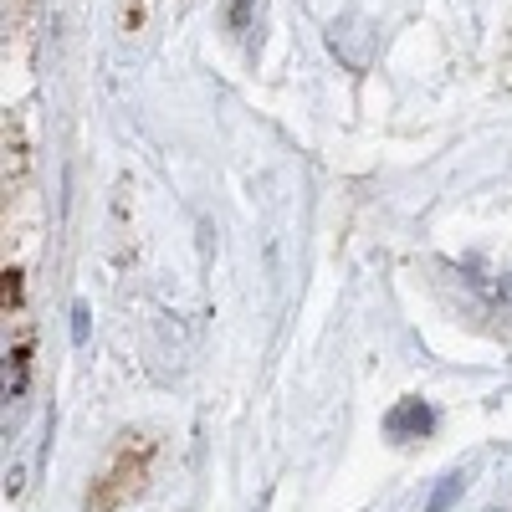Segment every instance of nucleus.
I'll use <instances>...</instances> for the list:
<instances>
[{"label": "nucleus", "mask_w": 512, "mask_h": 512, "mask_svg": "<svg viewBox=\"0 0 512 512\" xmlns=\"http://www.w3.org/2000/svg\"><path fill=\"white\" fill-rule=\"evenodd\" d=\"M431 425H436L431 405H425V400H405V405H395V410H390V420H384V431H390L395 441H410V436H425Z\"/></svg>", "instance_id": "nucleus-1"}, {"label": "nucleus", "mask_w": 512, "mask_h": 512, "mask_svg": "<svg viewBox=\"0 0 512 512\" xmlns=\"http://www.w3.org/2000/svg\"><path fill=\"white\" fill-rule=\"evenodd\" d=\"M466 492V477H441V487L431 492V502H425V512H446L456 497Z\"/></svg>", "instance_id": "nucleus-2"}, {"label": "nucleus", "mask_w": 512, "mask_h": 512, "mask_svg": "<svg viewBox=\"0 0 512 512\" xmlns=\"http://www.w3.org/2000/svg\"><path fill=\"white\" fill-rule=\"evenodd\" d=\"M251 26V0H231V31H246Z\"/></svg>", "instance_id": "nucleus-3"}, {"label": "nucleus", "mask_w": 512, "mask_h": 512, "mask_svg": "<svg viewBox=\"0 0 512 512\" xmlns=\"http://www.w3.org/2000/svg\"><path fill=\"white\" fill-rule=\"evenodd\" d=\"M72 338H77V344H82V338H88V313H82V308L72 313Z\"/></svg>", "instance_id": "nucleus-4"}]
</instances>
